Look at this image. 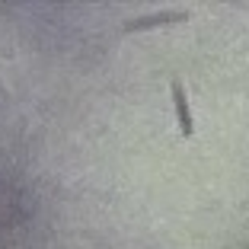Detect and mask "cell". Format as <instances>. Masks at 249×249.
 I'll return each instance as SVG.
<instances>
[{
	"label": "cell",
	"instance_id": "7a4b0ae2",
	"mask_svg": "<svg viewBox=\"0 0 249 249\" xmlns=\"http://www.w3.org/2000/svg\"><path fill=\"white\" fill-rule=\"evenodd\" d=\"M169 93H173V106H176L179 134H182V138H192V134H195V122H192V106H189V96H185L182 80H173V83H169Z\"/></svg>",
	"mask_w": 249,
	"mask_h": 249
},
{
	"label": "cell",
	"instance_id": "6da1fadb",
	"mask_svg": "<svg viewBox=\"0 0 249 249\" xmlns=\"http://www.w3.org/2000/svg\"><path fill=\"white\" fill-rule=\"evenodd\" d=\"M192 19L189 10H157V13H147V16H138V19H128L122 26L124 36L131 32H144V29H157V26H169V22H185Z\"/></svg>",
	"mask_w": 249,
	"mask_h": 249
}]
</instances>
